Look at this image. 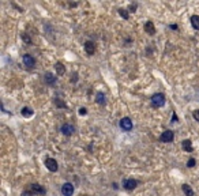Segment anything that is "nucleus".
Segmentation results:
<instances>
[{
  "instance_id": "f03ea898",
  "label": "nucleus",
  "mask_w": 199,
  "mask_h": 196,
  "mask_svg": "<svg viewBox=\"0 0 199 196\" xmlns=\"http://www.w3.org/2000/svg\"><path fill=\"white\" fill-rule=\"evenodd\" d=\"M173 138H174L173 131H171V129H167V131H164L162 134H161L160 142H162V143H171V142H173Z\"/></svg>"
},
{
  "instance_id": "20e7f679",
  "label": "nucleus",
  "mask_w": 199,
  "mask_h": 196,
  "mask_svg": "<svg viewBox=\"0 0 199 196\" xmlns=\"http://www.w3.org/2000/svg\"><path fill=\"white\" fill-rule=\"evenodd\" d=\"M120 128L123 129V131L128 132V131H131L132 129V121H131V118L130 117H123L120 120Z\"/></svg>"
},
{
  "instance_id": "5701e85b",
  "label": "nucleus",
  "mask_w": 199,
  "mask_h": 196,
  "mask_svg": "<svg viewBox=\"0 0 199 196\" xmlns=\"http://www.w3.org/2000/svg\"><path fill=\"white\" fill-rule=\"evenodd\" d=\"M55 102H56L59 106H61V108H67V106H66V103H63L60 100H55Z\"/></svg>"
},
{
  "instance_id": "b1692460",
  "label": "nucleus",
  "mask_w": 199,
  "mask_h": 196,
  "mask_svg": "<svg viewBox=\"0 0 199 196\" xmlns=\"http://www.w3.org/2000/svg\"><path fill=\"white\" fill-rule=\"evenodd\" d=\"M135 10H136V4H132V6H130V11H131V12H135Z\"/></svg>"
},
{
  "instance_id": "412c9836",
  "label": "nucleus",
  "mask_w": 199,
  "mask_h": 196,
  "mask_svg": "<svg viewBox=\"0 0 199 196\" xmlns=\"http://www.w3.org/2000/svg\"><path fill=\"white\" fill-rule=\"evenodd\" d=\"M195 158H190L188 159V162H187V166H188V168H194V166H195Z\"/></svg>"
},
{
  "instance_id": "a211bd4d",
  "label": "nucleus",
  "mask_w": 199,
  "mask_h": 196,
  "mask_svg": "<svg viewBox=\"0 0 199 196\" xmlns=\"http://www.w3.org/2000/svg\"><path fill=\"white\" fill-rule=\"evenodd\" d=\"M191 25L195 30H199V15H192L191 17Z\"/></svg>"
},
{
  "instance_id": "6ab92c4d",
  "label": "nucleus",
  "mask_w": 199,
  "mask_h": 196,
  "mask_svg": "<svg viewBox=\"0 0 199 196\" xmlns=\"http://www.w3.org/2000/svg\"><path fill=\"white\" fill-rule=\"evenodd\" d=\"M119 14H120L124 19H128V12H127V10H124V8H120V10H119Z\"/></svg>"
},
{
  "instance_id": "f257e3e1",
  "label": "nucleus",
  "mask_w": 199,
  "mask_h": 196,
  "mask_svg": "<svg viewBox=\"0 0 199 196\" xmlns=\"http://www.w3.org/2000/svg\"><path fill=\"white\" fill-rule=\"evenodd\" d=\"M165 103V95L162 93H156L151 97V105L154 108H161Z\"/></svg>"
},
{
  "instance_id": "9b49d317",
  "label": "nucleus",
  "mask_w": 199,
  "mask_h": 196,
  "mask_svg": "<svg viewBox=\"0 0 199 196\" xmlns=\"http://www.w3.org/2000/svg\"><path fill=\"white\" fill-rule=\"evenodd\" d=\"M30 189H32L33 193H37V195H45V188L43 185H40V184H32L30 185Z\"/></svg>"
},
{
  "instance_id": "9d476101",
  "label": "nucleus",
  "mask_w": 199,
  "mask_h": 196,
  "mask_svg": "<svg viewBox=\"0 0 199 196\" xmlns=\"http://www.w3.org/2000/svg\"><path fill=\"white\" fill-rule=\"evenodd\" d=\"M143 29H145V32L149 34V36H154L156 34V27H154L153 22L151 21H147L145 23V26H143Z\"/></svg>"
},
{
  "instance_id": "4be33fe9",
  "label": "nucleus",
  "mask_w": 199,
  "mask_h": 196,
  "mask_svg": "<svg viewBox=\"0 0 199 196\" xmlns=\"http://www.w3.org/2000/svg\"><path fill=\"white\" fill-rule=\"evenodd\" d=\"M192 117L195 118L196 121H199V111H195V112H192Z\"/></svg>"
},
{
  "instance_id": "bb28decb",
  "label": "nucleus",
  "mask_w": 199,
  "mask_h": 196,
  "mask_svg": "<svg viewBox=\"0 0 199 196\" xmlns=\"http://www.w3.org/2000/svg\"><path fill=\"white\" fill-rule=\"evenodd\" d=\"M171 29H174V30H176V29H177V26H176V25H171Z\"/></svg>"
},
{
  "instance_id": "a878e982",
  "label": "nucleus",
  "mask_w": 199,
  "mask_h": 196,
  "mask_svg": "<svg viewBox=\"0 0 199 196\" xmlns=\"http://www.w3.org/2000/svg\"><path fill=\"white\" fill-rule=\"evenodd\" d=\"M172 121H173V123H174V121H177V116H176L174 113H173V116H172Z\"/></svg>"
},
{
  "instance_id": "1a4fd4ad",
  "label": "nucleus",
  "mask_w": 199,
  "mask_h": 196,
  "mask_svg": "<svg viewBox=\"0 0 199 196\" xmlns=\"http://www.w3.org/2000/svg\"><path fill=\"white\" fill-rule=\"evenodd\" d=\"M85 50L89 56H93L94 52H96V44L93 42V41H86L85 42Z\"/></svg>"
},
{
  "instance_id": "2eb2a0df",
  "label": "nucleus",
  "mask_w": 199,
  "mask_h": 196,
  "mask_svg": "<svg viewBox=\"0 0 199 196\" xmlns=\"http://www.w3.org/2000/svg\"><path fill=\"white\" fill-rule=\"evenodd\" d=\"M181 189H183V192L185 193V196H194V191H192V188L188 184H183V185H181Z\"/></svg>"
},
{
  "instance_id": "f3484780",
  "label": "nucleus",
  "mask_w": 199,
  "mask_h": 196,
  "mask_svg": "<svg viewBox=\"0 0 199 196\" xmlns=\"http://www.w3.org/2000/svg\"><path fill=\"white\" fill-rule=\"evenodd\" d=\"M55 68H56V74L59 75V76H61V75L66 74V68H64V65L61 64V63H56Z\"/></svg>"
},
{
  "instance_id": "4468645a",
  "label": "nucleus",
  "mask_w": 199,
  "mask_h": 196,
  "mask_svg": "<svg viewBox=\"0 0 199 196\" xmlns=\"http://www.w3.org/2000/svg\"><path fill=\"white\" fill-rule=\"evenodd\" d=\"M21 113H22V116H23V117H32L33 114H34V112H33V109H30V108L25 106V108H22Z\"/></svg>"
},
{
  "instance_id": "dca6fc26",
  "label": "nucleus",
  "mask_w": 199,
  "mask_h": 196,
  "mask_svg": "<svg viewBox=\"0 0 199 196\" xmlns=\"http://www.w3.org/2000/svg\"><path fill=\"white\" fill-rule=\"evenodd\" d=\"M96 102L100 103V105H105V103H107V100H105V94H104V93H97V95H96Z\"/></svg>"
},
{
  "instance_id": "39448f33",
  "label": "nucleus",
  "mask_w": 199,
  "mask_h": 196,
  "mask_svg": "<svg viewBox=\"0 0 199 196\" xmlns=\"http://www.w3.org/2000/svg\"><path fill=\"white\" fill-rule=\"evenodd\" d=\"M61 193H63V196H72V193H74V185H72L71 182H64L63 185H61Z\"/></svg>"
},
{
  "instance_id": "423d86ee",
  "label": "nucleus",
  "mask_w": 199,
  "mask_h": 196,
  "mask_svg": "<svg viewBox=\"0 0 199 196\" xmlns=\"http://www.w3.org/2000/svg\"><path fill=\"white\" fill-rule=\"evenodd\" d=\"M45 166L49 172H57V169H59V165H57L56 159H53V158H46Z\"/></svg>"
},
{
  "instance_id": "393cba45",
  "label": "nucleus",
  "mask_w": 199,
  "mask_h": 196,
  "mask_svg": "<svg viewBox=\"0 0 199 196\" xmlns=\"http://www.w3.org/2000/svg\"><path fill=\"white\" fill-rule=\"evenodd\" d=\"M79 113H81L82 116H85V114H86V109H85V108H81V109H79Z\"/></svg>"
},
{
  "instance_id": "6e6552de",
  "label": "nucleus",
  "mask_w": 199,
  "mask_h": 196,
  "mask_svg": "<svg viewBox=\"0 0 199 196\" xmlns=\"http://www.w3.org/2000/svg\"><path fill=\"white\" fill-rule=\"evenodd\" d=\"M60 131H61V134H63V135L71 136L72 134L75 132V127H74V125H71V124H64V125H61Z\"/></svg>"
},
{
  "instance_id": "f8f14e48",
  "label": "nucleus",
  "mask_w": 199,
  "mask_h": 196,
  "mask_svg": "<svg viewBox=\"0 0 199 196\" xmlns=\"http://www.w3.org/2000/svg\"><path fill=\"white\" fill-rule=\"evenodd\" d=\"M44 78H45V80H46V83H48V85H53V83L56 82V76H55L52 72H46Z\"/></svg>"
},
{
  "instance_id": "7ed1b4c3",
  "label": "nucleus",
  "mask_w": 199,
  "mask_h": 196,
  "mask_svg": "<svg viewBox=\"0 0 199 196\" xmlns=\"http://www.w3.org/2000/svg\"><path fill=\"white\" fill-rule=\"evenodd\" d=\"M136 185H138V181L134 180V178H125V180H123V188L127 189V191L135 189Z\"/></svg>"
},
{
  "instance_id": "aec40b11",
  "label": "nucleus",
  "mask_w": 199,
  "mask_h": 196,
  "mask_svg": "<svg viewBox=\"0 0 199 196\" xmlns=\"http://www.w3.org/2000/svg\"><path fill=\"white\" fill-rule=\"evenodd\" d=\"M22 39H23V41H25V42L26 44H27V45H30V44H32V39H30V38H29V37H27V34H25V33H22Z\"/></svg>"
},
{
  "instance_id": "0eeeda50",
  "label": "nucleus",
  "mask_w": 199,
  "mask_h": 196,
  "mask_svg": "<svg viewBox=\"0 0 199 196\" xmlns=\"http://www.w3.org/2000/svg\"><path fill=\"white\" fill-rule=\"evenodd\" d=\"M22 60H23V64H25L27 68H34V65H36V60H34V57L30 56V55H23Z\"/></svg>"
},
{
  "instance_id": "ddd939ff",
  "label": "nucleus",
  "mask_w": 199,
  "mask_h": 196,
  "mask_svg": "<svg viewBox=\"0 0 199 196\" xmlns=\"http://www.w3.org/2000/svg\"><path fill=\"white\" fill-rule=\"evenodd\" d=\"M181 147H183V150H185L187 153H191V151H192V144H191V140H190V139L183 140V143H181Z\"/></svg>"
}]
</instances>
